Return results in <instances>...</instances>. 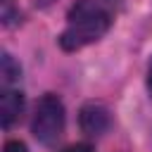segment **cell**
Instances as JSON below:
<instances>
[{
	"mask_svg": "<svg viewBox=\"0 0 152 152\" xmlns=\"http://www.w3.org/2000/svg\"><path fill=\"white\" fill-rule=\"evenodd\" d=\"M114 21L112 7L104 0H78L66 17V26L59 36L64 50H81L100 40Z\"/></svg>",
	"mask_w": 152,
	"mask_h": 152,
	"instance_id": "1",
	"label": "cell"
},
{
	"mask_svg": "<svg viewBox=\"0 0 152 152\" xmlns=\"http://www.w3.org/2000/svg\"><path fill=\"white\" fill-rule=\"evenodd\" d=\"M31 131H33L36 140L43 145H55L62 138V133H64V104L57 95L48 93L38 100L36 112H33V121H31Z\"/></svg>",
	"mask_w": 152,
	"mask_h": 152,
	"instance_id": "2",
	"label": "cell"
},
{
	"mask_svg": "<svg viewBox=\"0 0 152 152\" xmlns=\"http://www.w3.org/2000/svg\"><path fill=\"white\" fill-rule=\"evenodd\" d=\"M78 121H81L83 133H88V135H102V133H107V128H109V124H112L109 109H107L104 104H100V102H88V104L81 109Z\"/></svg>",
	"mask_w": 152,
	"mask_h": 152,
	"instance_id": "3",
	"label": "cell"
},
{
	"mask_svg": "<svg viewBox=\"0 0 152 152\" xmlns=\"http://www.w3.org/2000/svg\"><path fill=\"white\" fill-rule=\"evenodd\" d=\"M24 112V95L14 88H5L2 90V97H0V119H2V126L10 128L14 121H19Z\"/></svg>",
	"mask_w": 152,
	"mask_h": 152,
	"instance_id": "4",
	"label": "cell"
},
{
	"mask_svg": "<svg viewBox=\"0 0 152 152\" xmlns=\"http://www.w3.org/2000/svg\"><path fill=\"white\" fill-rule=\"evenodd\" d=\"M0 76H2V86L10 88L17 78H19V64L12 59V55L2 52V59H0Z\"/></svg>",
	"mask_w": 152,
	"mask_h": 152,
	"instance_id": "5",
	"label": "cell"
},
{
	"mask_svg": "<svg viewBox=\"0 0 152 152\" xmlns=\"http://www.w3.org/2000/svg\"><path fill=\"white\" fill-rule=\"evenodd\" d=\"M2 152H28V150H26V145L21 140H10V142H5Z\"/></svg>",
	"mask_w": 152,
	"mask_h": 152,
	"instance_id": "6",
	"label": "cell"
},
{
	"mask_svg": "<svg viewBox=\"0 0 152 152\" xmlns=\"http://www.w3.org/2000/svg\"><path fill=\"white\" fill-rule=\"evenodd\" d=\"M62 152H93L88 145H83V142H78V145H69L66 150H62Z\"/></svg>",
	"mask_w": 152,
	"mask_h": 152,
	"instance_id": "7",
	"label": "cell"
},
{
	"mask_svg": "<svg viewBox=\"0 0 152 152\" xmlns=\"http://www.w3.org/2000/svg\"><path fill=\"white\" fill-rule=\"evenodd\" d=\"M147 88H150V93H152V62H150V66H147Z\"/></svg>",
	"mask_w": 152,
	"mask_h": 152,
	"instance_id": "8",
	"label": "cell"
}]
</instances>
